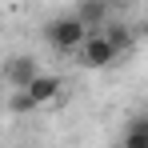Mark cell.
<instances>
[{
    "instance_id": "cell-1",
    "label": "cell",
    "mask_w": 148,
    "mask_h": 148,
    "mask_svg": "<svg viewBox=\"0 0 148 148\" xmlns=\"http://www.w3.org/2000/svg\"><path fill=\"white\" fill-rule=\"evenodd\" d=\"M44 40H48L56 52H64V56H68V52H80V48H84L88 28H84L72 12H68V16H56V20H48V24H44Z\"/></svg>"
},
{
    "instance_id": "cell-2",
    "label": "cell",
    "mask_w": 148,
    "mask_h": 148,
    "mask_svg": "<svg viewBox=\"0 0 148 148\" xmlns=\"http://www.w3.org/2000/svg\"><path fill=\"white\" fill-rule=\"evenodd\" d=\"M40 76H44V68H40L36 56H12V60L4 64V80H8L12 92H28L32 80H40Z\"/></svg>"
},
{
    "instance_id": "cell-3",
    "label": "cell",
    "mask_w": 148,
    "mask_h": 148,
    "mask_svg": "<svg viewBox=\"0 0 148 148\" xmlns=\"http://www.w3.org/2000/svg\"><path fill=\"white\" fill-rule=\"evenodd\" d=\"M76 56H80V64H84V68H108V64L120 56V48H116V44H112L104 32H92Z\"/></svg>"
},
{
    "instance_id": "cell-4",
    "label": "cell",
    "mask_w": 148,
    "mask_h": 148,
    "mask_svg": "<svg viewBox=\"0 0 148 148\" xmlns=\"http://www.w3.org/2000/svg\"><path fill=\"white\" fill-rule=\"evenodd\" d=\"M72 16H76L84 28H88V36H92V32H104V28H108V16H112V8H108L104 0H80Z\"/></svg>"
},
{
    "instance_id": "cell-5",
    "label": "cell",
    "mask_w": 148,
    "mask_h": 148,
    "mask_svg": "<svg viewBox=\"0 0 148 148\" xmlns=\"http://www.w3.org/2000/svg\"><path fill=\"white\" fill-rule=\"evenodd\" d=\"M64 92V84H60V76L44 72L40 80H32V88H28V100H32V108H48L52 100Z\"/></svg>"
},
{
    "instance_id": "cell-6",
    "label": "cell",
    "mask_w": 148,
    "mask_h": 148,
    "mask_svg": "<svg viewBox=\"0 0 148 148\" xmlns=\"http://www.w3.org/2000/svg\"><path fill=\"white\" fill-rule=\"evenodd\" d=\"M124 148H148V116H140L124 128Z\"/></svg>"
},
{
    "instance_id": "cell-7",
    "label": "cell",
    "mask_w": 148,
    "mask_h": 148,
    "mask_svg": "<svg viewBox=\"0 0 148 148\" xmlns=\"http://www.w3.org/2000/svg\"><path fill=\"white\" fill-rule=\"evenodd\" d=\"M8 112L24 116V112H36V108H32V100H28V92H12V96H8Z\"/></svg>"
}]
</instances>
